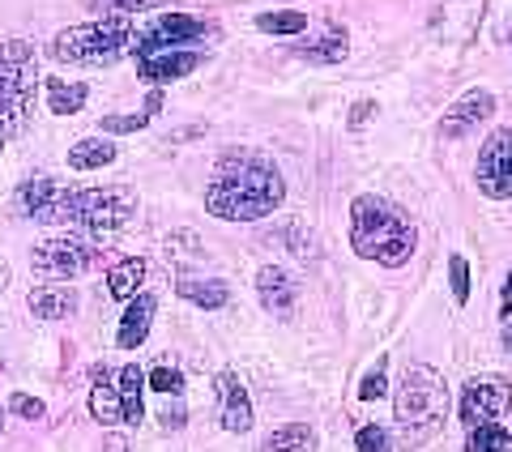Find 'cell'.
Returning a JSON list of instances; mask_svg holds the SVG:
<instances>
[{"instance_id":"6da1fadb","label":"cell","mask_w":512,"mask_h":452,"mask_svg":"<svg viewBox=\"0 0 512 452\" xmlns=\"http://www.w3.org/2000/svg\"><path fill=\"white\" fill-rule=\"evenodd\" d=\"M282 197H286L282 175L269 158L248 154V150L244 154L227 150L218 158L210 188H205V209L227 222H256V218L274 214Z\"/></svg>"},{"instance_id":"7a4b0ae2","label":"cell","mask_w":512,"mask_h":452,"mask_svg":"<svg viewBox=\"0 0 512 452\" xmlns=\"http://www.w3.org/2000/svg\"><path fill=\"white\" fill-rule=\"evenodd\" d=\"M350 244H355L363 261L397 269L419 248V231H414V222L393 201L363 192V197H355V205H350Z\"/></svg>"},{"instance_id":"3957f363","label":"cell","mask_w":512,"mask_h":452,"mask_svg":"<svg viewBox=\"0 0 512 452\" xmlns=\"http://www.w3.org/2000/svg\"><path fill=\"white\" fill-rule=\"evenodd\" d=\"M393 414H397V427L406 431V444L431 440L448 418V384H444L440 371H431L423 363L410 367L402 376V384H397Z\"/></svg>"},{"instance_id":"277c9868","label":"cell","mask_w":512,"mask_h":452,"mask_svg":"<svg viewBox=\"0 0 512 452\" xmlns=\"http://www.w3.org/2000/svg\"><path fill=\"white\" fill-rule=\"evenodd\" d=\"M133 43V22L111 13V18L69 26L52 39V60L60 64H111L120 60V52Z\"/></svg>"},{"instance_id":"5b68a950","label":"cell","mask_w":512,"mask_h":452,"mask_svg":"<svg viewBox=\"0 0 512 452\" xmlns=\"http://www.w3.org/2000/svg\"><path fill=\"white\" fill-rule=\"evenodd\" d=\"M137 197L120 184L111 188H69L64 197V226H90V231H116L133 218Z\"/></svg>"},{"instance_id":"8992f818","label":"cell","mask_w":512,"mask_h":452,"mask_svg":"<svg viewBox=\"0 0 512 452\" xmlns=\"http://www.w3.org/2000/svg\"><path fill=\"white\" fill-rule=\"evenodd\" d=\"M35 82H39V56L26 39H5L0 43V107L9 111L13 120L30 116V103H35Z\"/></svg>"},{"instance_id":"52a82bcc","label":"cell","mask_w":512,"mask_h":452,"mask_svg":"<svg viewBox=\"0 0 512 452\" xmlns=\"http://www.w3.org/2000/svg\"><path fill=\"white\" fill-rule=\"evenodd\" d=\"M474 184L487 201H512V128H495L478 150Z\"/></svg>"},{"instance_id":"ba28073f","label":"cell","mask_w":512,"mask_h":452,"mask_svg":"<svg viewBox=\"0 0 512 452\" xmlns=\"http://www.w3.org/2000/svg\"><path fill=\"white\" fill-rule=\"evenodd\" d=\"M30 261H35V269L47 273V278L69 282V278H77V273H86L94 265V248L82 244V239H73V235H56V239L35 244Z\"/></svg>"},{"instance_id":"9c48e42d","label":"cell","mask_w":512,"mask_h":452,"mask_svg":"<svg viewBox=\"0 0 512 452\" xmlns=\"http://www.w3.org/2000/svg\"><path fill=\"white\" fill-rule=\"evenodd\" d=\"M512 406V384L504 376H474L466 389H461V418H466L470 427L478 423H495V418H504Z\"/></svg>"},{"instance_id":"30bf717a","label":"cell","mask_w":512,"mask_h":452,"mask_svg":"<svg viewBox=\"0 0 512 452\" xmlns=\"http://www.w3.org/2000/svg\"><path fill=\"white\" fill-rule=\"evenodd\" d=\"M205 26L201 18H192V13H163L158 22H150L141 35H133V47H137V56H150V52H167V47H188V43H197L205 35Z\"/></svg>"},{"instance_id":"8fae6325","label":"cell","mask_w":512,"mask_h":452,"mask_svg":"<svg viewBox=\"0 0 512 452\" xmlns=\"http://www.w3.org/2000/svg\"><path fill=\"white\" fill-rule=\"evenodd\" d=\"M64 197H69V188H60L52 175H35V180L22 184V192H18L26 214L47 226H64Z\"/></svg>"},{"instance_id":"7c38bea8","label":"cell","mask_w":512,"mask_h":452,"mask_svg":"<svg viewBox=\"0 0 512 452\" xmlns=\"http://www.w3.org/2000/svg\"><path fill=\"white\" fill-rule=\"evenodd\" d=\"M197 64H201V52H192V47H167V52L137 56V73L146 77L150 86H167V82H180V77H188Z\"/></svg>"},{"instance_id":"4fadbf2b","label":"cell","mask_w":512,"mask_h":452,"mask_svg":"<svg viewBox=\"0 0 512 452\" xmlns=\"http://www.w3.org/2000/svg\"><path fill=\"white\" fill-rule=\"evenodd\" d=\"M491 111H495V94H487V90H470L461 103H453L444 111V120H440V128H444V137H461V133H470L474 124H487L491 120Z\"/></svg>"},{"instance_id":"5bb4252c","label":"cell","mask_w":512,"mask_h":452,"mask_svg":"<svg viewBox=\"0 0 512 452\" xmlns=\"http://www.w3.org/2000/svg\"><path fill=\"white\" fill-rule=\"evenodd\" d=\"M214 384H218V401H222V406H218L222 427L235 431V435H244V431L252 427V401H248V393H244V384H239L231 371H222Z\"/></svg>"},{"instance_id":"9a60e30c","label":"cell","mask_w":512,"mask_h":452,"mask_svg":"<svg viewBox=\"0 0 512 452\" xmlns=\"http://www.w3.org/2000/svg\"><path fill=\"white\" fill-rule=\"evenodd\" d=\"M158 312V299L150 295V290H137L133 299H128V312L120 320V333H116V346L120 350H137L141 342L150 337V320Z\"/></svg>"},{"instance_id":"2e32d148","label":"cell","mask_w":512,"mask_h":452,"mask_svg":"<svg viewBox=\"0 0 512 452\" xmlns=\"http://www.w3.org/2000/svg\"><path fill=\"white\" fill-rule=\"evenodd\" d=\"M256 295H261V303L269 312H291L295 299H299V286L291 282V273L282 265H265L256 273Z\"/></svg>"},{"instance_id":"e0dca14e","label":"cell","mask_w":512,"mask_h":452,"mask_svg":"<svg viewBox=\"0 0 512 452\" xmlns=\"http://www.w3.org/2000/svg\"><path fill=\"white\" fill-rule=\"evenodd\" d=\"M30 312L39 320H64L77 312V295L69 286H39V290H30Z\"/></svg>"},{"instance_id":"ac0fdd59","label":"cell","mask_w":512,"mask_h":452,"mask_svg":"<svg viewBox=\"0 0 512 452\" xmlns=\"http://www.w3.org/2000/svg\"><path fill=\"white\" fill-rule=\"evenodd\" d=\"M116 141L111 137H86V141H77L73 150H69V167L73 171H99V167H107V163H116Z\"/></svg>"},{"instance_id":"d6986e66","label":"cell","mask_w":512,"mask_h":452,"mask_svg":"<svg viewBox=\"0 0 512 452\" xmlns=\"http://www.w3.org/2000/svg\"><path fill=\"white\" fill-rule=\"evenodd\" d=\"M346 52H350V39L342 26H320V39L299 47V56L312 64H338V60H346Z\"/></svg>"},{"instance_id":"ffe728a7","label":"cell","mask_w":512,"mask_h":452,"mask_svg":"<svg viewBox=\"0 0 512 452\" xmlns=\"http://www.w3.org/2000/svg\"><path fill=\"white\" fill-rule=\"evenodd\" d=\"M141 282H146V261H141V256H128V261H116L107 269V290H111V299H120V303L133 299Z\"/></svg>"},{"instance_id":"44dd1931","label":"cell","mask_w":512,"mask_h":452,"mask_svg":"<svg viewBox=\"0 0 512 452\" xmlns=\"http://www.w3.org/2000/svg\"><path fill=\"white\" fill-rule=\"evenodd\" d=\"M90 414L99 418L103 427H116V423H124L120 389H111V384H107V371H99V376H94V389H90Z\"/></svg>"},{"instance_id":"7402d4cb","label":"cell","mask_w":512,"mask_h":452,"mask_svg":"<svg viewBox=\"0 0 512 452\" xmlns=\"http://www.w3.org/2000/svg\"><path fill=\"white\" fill-rule=\"evenodd\" d=\"M180 295L188 299V303H197V308H222V303L231 299V290H227V282H218V278H180Z\"/></svg>"},{"instance_id":"603a6c76","label":"cell","mask_w":512,"mask_h":452,"mask_svg":"<svg viewBox=\"0 0 512 452\" xmlns=\"http://www.w3.org/2000/svg\"><path fill=\"white\" fill-rule=\"evenodd\" d=\"M141 389H146V376L137 367L120 371V406H124V427H141L146 418V406H141Z\"/></svg>"},{"instance_id":"cb8c5ba5","label":"cell","mask_w":512,"mask_h":452,"mask_svg":"<svg viewBox=\"0 0 512 452\" xmlns=\"http://www.w3.org/2000/svg\"><path fill=\"white\" fill-rule=\"evenodd\" d=\"M312 448H316L312 427L308 423H291V427H282V431L269 435V440L256 452H312Z\"/></svg>"},{"instance_id":"d4e9b609","label":"cell","mask_w":512,"mask_h":452,"mask_svg":"<svg viewBox=\"0 0 512 452\" xmlns=\"http://www.w3.org/2000/svg\"><path fill=\"white\" fill-rule=\"evenodd\" d=\"M466 452H512V431H504L500 423H478L470 427Z\"/></svg>"},{"instance_id":"484cf974","label":"cell","mask_w":512,"mask_h":452,"mask_svg":"<svg viewBox=\"0 0 512 452\" xmlns=\"http://www.w3.org/2000/svg\"><path fill=\"white\" fill-rule=\"evenodd\" d=\"M86 86H69V82H47V107L56 111V116H73V111L86 107Z\"/></svg>"},{"instance_id":"4316f807","label":"cell","mask_w":512,"mask_h":452,"mask_svg":"<svg viewBox=\"0 0 512 452\" xmlns=\"http://www.w3.org/2000/svg\"><path fill=\"white\" fill-rule=\"evenodd\" d=\"M256 30H265V35H299V30H308V13H299V9L261 13V18H256Z\"/></svg>"},{"instance_id":"83f0119b","label":"cell","mask_w":512,"mask_h":452,"mask_svg":"<svg viewBox=\"0 0 512 452\" xmlns=\"http://www.w3.org/2000/svg\"><path fill=\"white\" fill-rule=\"evenodd\" d=\"M158 107H163V90H150V99H146V107H141L137 116H107L103 120V133H137V128H146L154 120Z\"/></svg>"},{"instance_id":"f1b7e54d","label":"cell","mask_w":512,"mask_h":452,"mask_svg":"<svg viewBox=\"0 0 512 452\" xmlns=\"http://www.w3.org/2000/svg\"><path fill=\"white\" fill-rule=\"evenodd\" d=\"M448 278H453V299L466 308L470 303V265H466V256H448Z\"/></svg>"},{"instance_id":"f546056e","label":"cell","mask_w":512,"mask_h":452,"mask_svg":"<svg viewBox=\"0 0 512 452\" xmlns=\"http://www.w3.org/2000/svg\"><path fill=\"white\" fill-rule=\"evenodd\" d=\"M355 448H359V452H393V440H389V431H384V427L367 423V427H359V435H355Z\"/></svg>"},{"instance_id":"4dcf8cb0","label":"cell","mask_w":512,"mask_h":452,"mask_svg":"<svg viewBox=\"0 0 512 452\" xmlns=\"http://www.w3.org/2000/svg\"><path fill=\"white\" fill-rule=\"evenodd\" d=\"M150 389L154 393H163V397H175V393H184V376H180V367H154V376H150Z\"/></svg>"},{"instance_id":"1f68e13d","label":"cell","mask_w":512,"mask_h":452,"mask_svg":"<svg viewBox=\"0 0 512 452\" xmlns=\"http://www.w3.org/2000/svg\"><path fill=\"white\" fill-rule=\"evenodd\" d=\"M384 393H389V376H384V363H376V371H367L359 384V401H376Z\"/></svg>"},{"instance_id":"d6a6232c","label":"cell","mask_w":512,"mask_h":452,"mask_svg":"<svg viewBox=\"0 0 512 452\" xmlns=\"http://www.w3.org/2000/svg\"><path fill=\"white\" fill-rule=\"evenodd\" d=\"M103 9H111V13H120V18H133V13H146V9H154L158 0H99Z\"/></svg>"},{"instance_id":"836d02e7","label":"cell","mask_w":512,"mask_h":452,"mask_svg":"<svg viewBox=\"0 0 512 452\" xmlns=\"http://www.w3.org/2000/svg\"><path fill=\"white\" fill-rule=\"evenodd\" d=\"M163 427H184V406H180V393L163 401Z\"/></svg>"},{"instance_id":"e575fe53","label":"cell","mask_w":512,"mask_h":452,"mask_svg":"<svg viewBox=\"0 0 512 452\" xmlns=\"http://www.w3.org/2000/svg\"><path fill=\"white\" fill-rule=\"evenodd\" d=\"M13 410H18L22 418H43V406L35 397H26V393H13Z\"/></svg>"},{"instance_id":"d590c367","label":"cell","mask_w":512,"mask_h":452,"mask_svg":"<svg viewBox=\"0 0 512 452\" xmlns=\"http://www.w3.org/2000/svg\"><path fill=\"white\" fill-rule=\"evenodd\" d=\"M372 111H376V103H359L355 111H350V128H363V120L372 116Z\"/></svg>"},{"instance_id":"8d00e7d4","label":"cell","mask_w":512,"mask_h":452,"mask_svg":"<svg viewBox=\"0 0 512 452\" xmlns=\"http://www.w3.org/2000/svg\"><path fill=\"white\" fill-rule=\"evenodd\" d=\"M500 312L512 316V273H508V282H504V303H500Z\"/></svg>"},{"instance_id":"74e56055","label":"cell","mask_w":512,"mask_h":452,"mask_svg":"<svg viewBox=\"0 0 512 452\" xmlns=\"http://www.w3.org/2000/svg\"><path fill=\"white\" fill-rule=\"evenodd\" d=\"M504 346L512 350V316H504Z\"/></svg>"},{"instance_id":"f35d334b","label":"cell","mask_w":512,"mask_h":452,"mask_svg":"<svg viewBox=\"0 0 512 452\" xmlns=\"http://www.w3.org/2000/svg\"><path fill=\"white\" fill-rule=\"evenodd\" d=\"M5 286H9V265L0 261V295H5Z\"/></svg>"}]
</instances>
